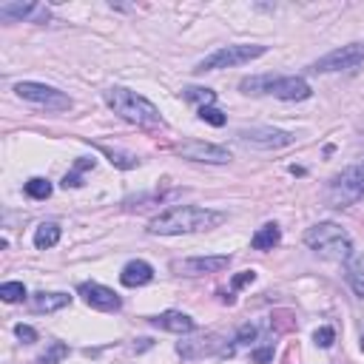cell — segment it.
Wrapping results in <instances>:
<instances>
[{
	"label": "cell",
	"instance_id": "cell-1",
	"mask_svg": "<svg viewBox=\"0 0 364 364\" xmlns=\"http://www.w3.org/2000/svg\"><path fill=\"white\" fill-rule=\"evenodd\" d=\"M225 219V214L210 208H197V205H177L168 208L165 214L148 222V234L154 236H182V234H197V231H210Z\"/></svg>",
	"mask_w": 364,
	"mask_h": 364
},
{
	"label": "cell",
	"instance_id": "cell-2",
	"mask_svg": "<svg viewBox=\"0 0 364 364\" xmlns=\"http://www.w3.org/2000/svg\"><path fill=\"white\" fill-rule=\"evenodd\" d=\"M103 100L108 103V108L114 114H120L123 120L134 123V125H162V114L160 108L145 100L143 94L131 91V88H123V86H111L103 91Z\"/></svg>",
	"mask_w": 364,
	"mask_h": 364
},
{
	"label": "cell",
	"instance_id": "cell-3",
	"mask_svg": "<svg viewBox=\"0 0 364 364\" xmlns=\"http://www.w3.org/2000/svg\"><path fill=\"white\" fill-rule=\"evenodd\" d=\"M239 88L245 94H271L276 100H287V103H296V100H308L313 88L304 77H296V74H287V77H274V74H256V77H245L239 83Z\"/></svg>",
	"mask_w": 364,
	"mask_h": 364
},
{
	"label": "cell",
	"instance_id": "cell-4",
	"mask_svg": "<svg viewBox=\"0 0 364 364\" xmlns=\"http://www.w3.org/2000/svg\"><path fill=\"white\" fill-rule=\"evenodd\" d=\"M304 245H308L313 254H319L321 259L344 262L353 256V239L336 222H319V225L308 228V231H304Z\"/></svg>",
	"mask_w": 364,
	"mask_h": 364
},
{
	"label": "cell",
	"instance_id": "cell-5",
	"mask_svg": "<svg viewBox=\"0 0 364 364\" xmlns=\"http://www.w3.org/2000/svg\"><path fill=\"white\" fill-rule=\"evenodd\" d=\"M359 199H364V162L344 168L328 185V202L333 208H348Z\"/></svg>",
	"mask_w": 364,
	"mask_h": 364
},
{
	"label": "cell",
	"instance_id": "cell-6",
	"mask_svg": "<svg viewBox=\"0 0 364 364\" xmlns=\"http://www.w3.org/2000/svg\"><path fill=\"white\" fill-rule=\"evenodd\" d=\"M267 51V46H247V43H236V46H222L214 54H208L205 60L197 63L194 71L205 74V71H219V69H234V66H245L262 57Z\"/></svg>",
	"mask_w": 364,
	"mask_h": 364
},
{
	"label": "cell",
	"instance_id": "cell-7",
	"mask_svg": "<svg viewBox=\"0 0 364 364\" xmlns=\"http://www.w3.org/2000/svg\"><path fill=\"white\" fill-rule=\"evenodd\" d=\"M17 97L21 100H29L34 106H43L49 111H69L71 108V97L69 94H63L60 88L54 86H46V83H32V80H23L14 86Z\"/></svg>",
	"mask_w": 364,
	"mask_h": 364
},
{
	"label": "cell",
	"instance_id": "cell-8",
	"mask_svg": "<svg viewBox=\"0 0 364 364\" xmlns=\"http://www.w3.org/2000/svg\"><path fill=\"white\" fill-rule=\"evenodd\" d=\"M359 63H364V43H350V46H341V49H333L324 57L311 66L313 74H330V71H350L356 69Z\"/></svg>",
	"mask_w": 364,
	"mask_h": 364
},
{
	"label": "cell",
	"instance_id": "cell-9",
	"mask_svg": "<svg viewBox=\"0 0 364 364\" xmlns=\"http://www.w3.org/2000/svg\"><path fill=\"white\" fill-rule=\"evenodd\" d=\"M236 137L251 145V148H262V151H271V148H284V145H293V134L291 131H282V128H271V125H254V128H242Z\"/></svg>",
	"mask_w": 364,
	"mask_h": 364
},
{
	"label": "cell",
	"instance_id": "cell-10",
	"mask_svg": "<svg viewBox=\"0 0 364 364\" xmlns=\"http://www.w3.org/2000/svg\"><path fill=\"white\" fill-rule=\"evenodd\" d=\"M231 265V256H191L171 262V271L180 276H205V274H219Z\"/></svg>",
	"mask_w": 364,
	"mask_h": 364
},
{
	"label": "cell",
	"instance_id": "cell-11",
	"mask_svg": "<svg viewBox=\"0 0 364 364\" xmlns=\"http://www.w3.org/2000/svg\"><path fill=\"white\" fill-rule=\"evenodd\" d=\"M177 154L185 157V160H194V162H208V165H225L228 160H231V151L228 148L214 145V143H199V140L182 143L177 148Z\"/></svg>",
	"mask_w": 364,
	"mask_h": 364
},
{
	"label": "cell",
	"instance_id": "cell-12",
	"mask_svg": "<svg viewBox=\"0 0 364 364\" xmlns=\"http://www.w3.org/2000/svg\"><path fill=\"white\" fill-rule=\"evenodd\" d=\"M80 296L86 299V304L88 308H94V311H103V313H111V311H120L123 308V299L111 291V287H106V284H97V282H83L80 287Z\"/></svg>",
	"mask_w": 364,
	"mask_h": 364
},
{
	"label": "cell",
	"instance_id": "cell-13",
	"mask_svg": "<svg viewBox=\"0 0 364 364\" xmlns=\"http://www.w3.org/2000/svg\"><path fill=\"white\" fill-rule=\"evenodd\" d=\"M0 17L3 21H32V23H46L49 9L40 3H0Z\"/></svg>",
	"mask_w": 364,
	"mask_h": 364
},
{
	"label": "cell",
	"instance_id": "cell-14",
	"mask_svg": "<svg viewBox=\"0 0 364 364\" xmlns=\"http://www.w3.org/2000/svg\"><path fill=\"white\" fill-rule=\"evenodd\" d=\"M151 324L160 328V330H168V333H191L197 328V321L188 313H180V311H165V313L151 319Z\"/></svg>",
	"mask_w": 364,
	"mask_h": 364
},
{
	"label": "cell",
	"instance_id": "cell-15",
	"mask_svg": "<svg viewBox=\"0 0 364 364\" xmlns=\"http://www.w3.org/2000/svg\"><path fill=\"white\" fill-rule=\"evenodd\" d=\"M151 279H154V267H151L145 259H131L125 267H123V274H120V282L125 287H143L148 284Z\"/></svg>",
	"mask_w": 364,
	"mask_h": 364
},
{
	"label": "cell",
	"instance_id": "cell-16",
	"mask_svg": "<svg viewBox=\"0 0 364 364\" xmlns=\"http://www.w3.org/2000/svg\"><path fill=\"white\" fill-rule=\"evenodd\" d=\"M219 344V336H197V339H188V341H180L177 344V353L182 359H197L202 353H214Z\"/></svg>",
	"mask_w": 364,
	"mask_h": 364
},
{
	"label": "cell",
	"instance_id": "cell-17",
	"mask_svg": "<svg viewBox=\"0 0 364 364\" xmlns=\"http://www.w3.org/2000/svg\"><path fill=\"white\" fill-rule=\"evenodd\" d=\"M282 242V231H279V225L276 222H267V225H262L259 231L254 234V239H251V247L254 251H274V247Z\"/></svg>",
	"mask_w": 364,
	"mask_h": 364
},
{
	"label": "cell",
	"instance_id": "cell-18",
	"mask_svg": "<svg viewBox=\"0 0 364 364\" xmlns=\"http://www.w3.org/2000/svg\"><path fill=\"white\" fill-rule=\"evenodd\" d=\"M32 304H34V311H40V313H54V311H63V308H69L71 304V296L69 293H37L34 299H32Z\"/></svg>",
	"mask_w": 364,
	"mask_h": 364
},
{
	"label": "cell",
	"instance_id": "cell-19",
	"mask_svg": "<svg viewBox=\"0 0 364 364\" xmlns=\"http://www.w3.org/2000/svg\"><path fill=\"white\" fill-rule=\"evenodd\" d=\"M344 279L353 287V293L359 299H364V256H350L348 259V271H344Z\"/></svg>",
	"mask_w": 364,
	"mask_h": 364
},
{
	"label": "cell",
	"instance_id": "cell-20",
	"mask_svg": "<svg viewBox=\"0 0 364 364\" xmlns=\"http://www.w3.org/2000/svg\"><path fill=\"white\" fill-rule=\"evenodd\" d=\"M57 242H60V225H57V222H43L34 231V247H40V251L54 247Z\"/></svg>",
	"mask_w": 364,
	"mask_h": 364
},
{
	"label": "cell",
	"instance_id": "cell-21",
	"mask_svg": "<svg viewBox=\"0 0 364 364\" xmlns=\"http://www.w3.org/2000/svg\"><path fill=\"white\" fill-rule=\"evenodd\" d=\"M182 97L188 103H199V108H205V106H214L217 103V91L202 88V86H191V88H182Z\"/></svg>",
	"mask_w": 364,
	"mask_h": 364
},
{
	"label": "cell",
	"instance_id": "cell-22",
	"mask_svg": "<svg viewBox=\"0 0 364 364\" xmlns=\"http://www.w3.org/2000/svg\"><path fill=\"white\" fill-rule=\"evenodd\" d=\"M26 194H29L32 199H49V197H51V182L43 180V177H32V180L26 182Z\"/></svg>",
	"mask_w": 364,
	"mask_h": 364
},
{
	"label": "cell",
	"instance_id": "cell-23",
	"mask_svg": "<svg viewBox=\"0 0 364 364\" xmlns=\"http://www.w3.org/2000/svg\"><path fill=\"white\" fill-rule=\"evenodd\" d=\"M0 299L3 302H23L26 299V287H23V282H3L0 284Z\"/></svg>",
	"mask_w": 364,
	"mask_h": 364
},
{
	"label": "cell",
	"instance_id": "cell-24",
	"mask_svg": "<svg viewBox=\"0 0 364 364\" xmlns=\"http://www.w3.org/2000/svg\"><path fill=\"white\" fill-rule=\"evenodd\" d=\"M66 356H69V344H63V341H51V348L43 353L40 364H60Z\"/></svg>",
	"mask_w": 364,
	"mask_h": 364
},
{
	"label": "cell",
	"instance_id": "cell-25",
	"mask_svg": "<svg viewBox=\"0 0 364 364\" xmlns=\"http://www.w3.org/2000/svg\"><path fill=\"white\" fill-rule=\"evenodd\" d=\"M197 114H199L202 123H210V125H217V128H222V125L228 123L225 111H219V108H214V106H205V108H199Z\"/></svg>",
	"mask_w": 364,
	"mask_h": 364
},
{
	"label": "cell",
	"instance_id": "cell-26",
	"mask_svg": "<svg viewBox=\"0 0 364 364\" xmlns=\"http://www.w3.org/2000/svg\"><path fill=\"white\" fill-rule=\"evenodd\" d=\"M106 157H111L114 165H120V168H137V157H131V154H120V151H111V148H100Z\"/></svg>",
	"mask_w": 364,
	"mask_h": 364
},
{
	"label": "cell",
	"instance_id": "cell-27",
	"mask_svg": "<svg viewBox=\"0 0 364 364\" xmlns=\"http://www.w3.org/2000/svg\"><path fill=\"white\" fill-rule=\"evenodd\" d=\"M313 341L319 344V348L328 350V348H333V341H336V330H333V328H319V330L313 333Z\"/></svg>",
	"mask_w": 364,
	"mask_h": 364
},
{
	"label": "cell",
	"instance_id": "cell-28",
	"mask_svg": "<svg viewBox=\"0 0 364 364\" xmlns=\"http://www.w3.org/2000/svg\"><path fill=\"white\" fill-rule=\"evenodd\" d=\"M256 328H254V324H242V328H239V333H236V344H251L254 339H256Z\"/></svg>",
	"mask_w": 364,
	"mask_h": 364
},
{
	"label": "cell",
	"instance_id": "cell-29",
	"mask_svg": "<svg viewBox=\"0 0 364 364\" xmlns=\"http://www.w3.org/2000/svg\"><path fill=\"white\" fill-rule=\"evenodd\" d=\"M14 333H17V339L26 341V344H34V341H37V330H34V328H29V324H17Z\"/></svg>",
	"mask_w": 364,
	"mask_h": 364
},
{
	"label": "cell",
	"instance_id": "cell-30",
	"mask_svg": "<svg viewBox=\"0 0 364 364\" xmlns=\"http://www.w3.org/2000/svg\"><path fill=\"white\" fill-rule=\"evenodd\" d=\"M254 279H256V274H254V271H242L239 276H234V279H231V287L236 291V287H245V284H251Z\"/></svg>",
	"mask_w": 364,
	"mask_h": 364
},
{
	"label": "cell",
	"instance_id": "cell-31",
	"mask_svg": "<svg viewBox=\"0 0 364 364\" xmlns=\"http://www.w3.org/2000/svg\"><path fill=\"white\" fill-rule=\"evenodd\" d=\"M254 359H256L259 364H267V361H271V359H274V348H265V350H256V353H254Z\"/></svg>",
	"mask_w": 364,
	"mask_h": 364
},
{
	"label": "cell",
	"instance_id": "cell-32",
	"mask_svg": "<svg viewBox=\"0 0 364 364\" xmlns=\"http://www.w3.org/2000/svg\"><path fill=\"white\" fill-rule=\"evenodd\" d=\"M83 182H80V177L77 174H66V180H63V188H80Z\"/></svg>",
	"mask_w": 364,
	"mask_h": 364
},
{
	"label": "cell",
	"instance_id": "cell-33",
	"mask_svg": "<svg viewBox=\"0 0 364 364\" xmlns=\"http://www.w3.org/2000/svg\"><path fill=\"white\" fill-rule=\"evenodd\" d=\"M361 353H364V333H361Z\"/></svg>",
	"mask_w": 364,
	"mask_h": 364
}]
</instances>
